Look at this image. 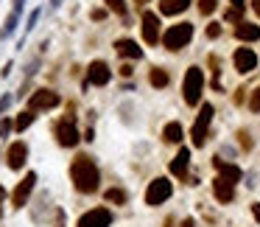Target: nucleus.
Wrapping results in <instances>:
<instances>
[{
  "label": "nucleus",
  "mask_w": 260,
  "mask_h": 227,
  "mask_svg": "<svg viewBox=\"0 0 260 227\" xmlns=\"http://www.w3.org/2000/svg\"><path fill=\"white\" fill-rule=\"evenodd\" d=\"M11 126H14V124L8 121V118H3V121H0V140H3V138H6L8 132H11Z\"/></svg>",
  "instance_id": "7c9ffc66"
},
{
  "label": "nucleus",
  "mask_w": 260,
  "mask_h": 227,
  "mask_svg": "<svg viewBox=\"0 0 260 227\" xmlns=\"http://www.w3.org/2000/svg\"><path fill=\"white\" fill-rule=\"evenodd\" d=\"M17 20H20V14H17V12H11V14L6 17V22H3V28H0V40H8V36L14 34V28H17Z\"/></svg>",
  "instance_id": "412c9836"
},
{
  "label": "nucleus",
  "mask_w": 260,
  "mask_h": 227,
  "mask_svg": "<svg viewBox=\"0 0 260 227\" xmlns=\"http://www.w3.org/2000/svg\"><path fill=\"white\" fill-rule=\"evenodd\" d=\"M252 216H255V222H260V205H258V202L252 205Z\"/></svg>",
  "instance_id": "4c0bfd02"
},
{
  "label": "nucleus",
  "mask_w": 260,
  "mask_h": 227,
  "mask_svg": "<svg viewBox=\"0 0 260 227\" xmlns=\"http://www.w3.org/2000/svg\"><path fill=\"white\" fill-rule=\"evenodd\" d=\"M3 196H6V191H3V185H0V219H3Z\"/></svg>",
  "instance_id": "ea45409f"
},
{
  "label": "nucleus",
  "mask_w": 260,
  "mask_h": 227,
  "mask_svg": "<svg viewBox=\"0 0 260 227\" xmlns=\"http://www.w3.org/2000/svg\"><path fill=\"white\" fill-rule=\"evenodd\" d=\"M188 166H190V149H179L176 152V157L171 160V174L174 177H179V180H185L188 177Z\"/></svg>",
  "instance_id": "4468645a"
},
{
  "label": "nucleus",
  "mask_w": 260,
  "mask_h": 227,
  "mask_svg": "<svg viewBox=\"0 0 260 227\" xmlns=\"http://www.w3.org/2000/svg\"><path fill=\"white\" fill-rule=\"evenodd\" d=\"M104 196H106V202H112V205H126L129 194L123 191V188H109V191H106Z\"/></svg>",
  "instance_id": "5701e85b"
},
{
  "label": "nucleus",
  "mask_w": 260,
  "mask_h": 227,
  "mask_svg": "<svg viewBox=\"0 0 260 227\" xmlns=\"http://www.w3.org/2000/svg\"><path fill=\"white\" fill-rule=\"evenodd\" d=\"M137 3H146V0H137Z\"/></svg>",
  "instance_id": "a18cd8bd"
},
{
  "label": "nucleus",
  "mask_w": 260,
  "mask_h": 227,
  "mask_svg": "<svg viewBox=\"0 0 260 227\" xmlns=\"http://www.w3.org/2000/svg\"><path fill=\"white\" fill-rule=\"evenodd\" d=\"M109 78H112V70H109V64L101 62V59L90 62V68H87V84L104 87V84H109Z\"/></svg>",
  "instance_id": "6e6552de"
},
{
  "label": "nucleus",
  "mask_w": 260,
  "mask_h": 227,
  "mask_svg": "<svg viewBox=\"0 0 260 227\" xmlns=\"http://www.w3.org/2000/svg\"><path fill=\"white\" fill-rule=\"evenodd\" d=\"M249 110H252V112H260V87L252 92V98H249Z\"/></svg>",
  "instance_id": "cd10ccee"
},
{
  "label": "nucleus",
  "mask_w": 260,
  "mask_h": 227,
  "mask_svg": "<svg viewBox=\"0 0 260 227\" xmlns=\"http://www.w3.org/2000/svg\"><path fill=\"white\" fill-rule=\"evenodd\" d=\"M230 3H232V6H238V8L246 6V0H230Z\"/></svg>",
  "instance_id": "a19ab883"
},
{
  "label": "nucleus",
  "mask_w": 260,
  "mask_h": 227,
  "mask_svg": "<svg viewBox=\"0 0 260 227\" xmlns=\"http://www.w3.org/2000/svg\"><path fill=\"white\" fill-rule=\"evenodd\" d=\"M148 82H151V87H168V73L162 70V68H151Z\"/></svg>",
  "instance_id": "4be33fe9"
},
{
  "label": "nucleus",
  "mask_w": 260,
  "mask_h": 227,
  "mask_svg": "<svg viewBox=\"0 0 260 227\" xmlns=\"http://www.w3.org/2000/svg\"><path fill=\"white\" fill-rule=\"evenodd\" d=\"M193 40V26L190 22H179V26H171L165 34H162V45L168 50H179Z\"/></svg>",
  "instance_id": "7ed1b4c3"
},
{
  "label": "nucleus",
  "mask_w": 260,
  "mask_h": 227,
  "mask_svg": "<svg viewBox=\"0 0 260 227\" xmlns=\"http://www.w3.org/2000/svg\"><path fill=\"white\" fill-rule=\"evenodd\" d=\"M213 166L218 168V177H221V180H227V182H232V185H235L241 177H244L238 166H227L224 160H221V157H216V160H213Z\"/></svg>",
  "instance_id": "f3484780"
},
{
  "label": "nucleus",
  "mask_w": 260,
  "mask_h": 227,
  "mask_svg": "<svg viewBox=\"0 0 260 227\" xmlns=\"http://www.w3.org/2000/svg\"><path fill=\"white\" fill-rule=\"evenodd\" d=\"M8 106H11V96H0V115L6 112Z\"/></svg>",
  "instance_id": "72a5a7b5"
},
{
  "label": "nucleus",
  "mask_w": 260,
  "mask_h": 227,
  "mask_svg": "<svg viewBox=\"0 0 260 227\" xmlns=\"http://www.w3.org/2000/svg\"><path fill=\"white\" fill-rule=\"evenodd\" d=\"M232 62H235V70L238 73H252L258 68V54L252 48H238L235 56H232Z\"/></svg>",
  "instance_id": "9b49d317"
},
{
  "label": "nucleus",
  "mask_w": 260,
  "mask_h": 227,
  "mask_svg": "<svg viewBox=\"0 0 260 227\" xmlns=\"http://www.w3.org/2000/svg\"><path fill=\"white\" fill-rule=\"evenodd\" d=\"M182 227H196V222H193V219H185V222H182Z\"/></svg>",
  "instance_id": "79ce46f5"
},
{
  "label": "nucleus",
  "mask_w": 260,
  "mask_h": 227,
  "mask_svg": "<svg viewBox=\"0 0 260 227\" xmlns=\"http://www.w3.org/2000/svg\"><path fill=\"white\" fill-rule=\"evenodd\" d=\"M202 90H204V73H202V68H188V73H185V82H182L185 104L196 106L199 101H202Z\"/></svg>",
  "instance_id": "f03ea898"
},
{
  "label": "nucleus",
  "mask_w": 260,
  "mask_h": 227,
  "mask_svg": "<svg viewBox=\"0 0 260 227\" xmlns=\"http://www.w3.org/2000/svg\"><path fill=\"white\" fill-rule=\"evenodd\" d=\"M188 6H190V0H160V12H162L165 17L182 14Z\"/></svg>",
  "instance_id": "a211bd4d"
},
{
  "label": "nucleus",
  "mask_w": 260,
  "mask_h": 227,
  "mask_svg": "<svg viewBox=\"0 0 260 227\" xmlns=\"http://www.w3.org/2000/svg\"><path fill=\"white\" fill-rule=\"evenodd\" d=\"M216 6H218L216 0H199V12H202L204 17L213 14V12H216Z\"/></svg>",
  "instance_id": "a878e982"
},
{
  "label": "nucleus",
  "mask_w": 260,
  "mask_h": 227,
  "mask_svg": "<svg viewBox=\"0 0 260 227\" xmlns=\"http://www.w3.org/2000/svg\"><path fill=\"white\" fill-rule=\"evenodd\" d=\"M34 118H36L34 110H25V112H20V115H17V121H14V129H20V132H22V129H28L31 124H34Z\"/></svg>",
  "instance_id": "b1692460"
},
{
  "label": "nucleus",
  "mask_w": 260,
  "mask_h": 227,
  "mask_svg": "<svg viewBox=\"0 0 260 227\" xmlns=\"http://www.w3.org/2000/svg\"><path fill=\"white\" fill-rule=\"evenodd\" d=\"M252 8H255V12L260 14V0H252Z\"/></svg>",
  "instance_id": "37998d69"
},
{
  "label": "nucleus",
  "mask_w": 260,
  "mask_h": 227,
  "mask_svg": "<svg viewBox=\"0 0 260 227\" xmlns=\"http://www.w3.org/2000/svg\"><path fill=\"white\" fill-rule=\"evenodd\" d=\"M115 50H118V56L123 59H143V48L134 40H118L115 42Z\"/></svg>",
  "instance_id": "dca6fc26"
},
{
  "label": "nucleus",
  "mask_w": 260,
  "mask_h": 227,
  "mask_svg": "<svg viewBox=\"0 0 260 227\" xmlns=\"http://www.w3.org/2000/svg\"><path fill=\"white\" fill-rule=\"evenodd\" d=\"M241 14H244V8L232 6V8H227V12H224V20L227 22H238V26H241V22H244V20H241Z\"/></svg>",
  "instance_id": "393cba45"
},
{
  "label": "nucleus",
  "mask_w": 260,
  "mask_h": 227,
  "mask_svg": "<svg viewBox=\"0 0 260 227\" xmlns=\"http://www.w3.org/2000/svg\"><path fill=\"white\" fill-rule=\"evenodd\" d=\"M34 185H36V174H34V171H28V174L22 177V182H17L14 194H11V205H14V208L25 205L28 196H31V191H34Z\"/></svg>",
  "instance_id": "1a4fd4ad"
},
{
  "label": "nucleus",
  "mask_w": 260,
  "mask_h": 227,
  "mask_svg": "<svg viewBox=\"0 0 260 227\" xmlns=\"http://www.w3.org/2000/svg\"><path fill=\"white\" fill-rule=\"evenodd\" d=\"M39 14H42L39 8H34V12H31V17H28V26H25V31H34V28H36V20H39Z\"/></svg>",
  "instance_id": "c756f323"
},
{
  "label": "nucleus",
  "mask_w": 260,
  "mask_h": 227,
  "mask_svg": "<svg viewBox=\"0 0 260 227\" xmlns=\"http://www.w3.org/2000/svg\"><path fill=\"white\" fill-rule=\"evenodd\" d=\"M59 92H53V90H36V92H31V110H53V106H59Z\"/></svg>",
  "instance_id": "9d476101"
},
{
  "label": "nucleus",
  "mask_w": 260,
  "mask_h": 227,
  "mask_svg": "<svg viewBox=\"0 0 260 227\" xmlns=\"http://www.w3.org/2000/svg\"><path fill=\"white\" fill-rule=\"evenodd\" d=\"M62 3H64V0H50V6H53V8H59Z\"/></svg>",
  "instance_id": "c03bdc74"
},
{
  "label": "nucleus",
  "mask_w": 260,
  "mask_h": 227,
  "mask_svg": "<svg viewBox=\"0 0 260 227\" xmlns=\"http://www.w3.org/2000/svg\"><path fill=\"white\" fill-rule=\"evenodd\" d=\"M207 36H210V40H218V36H221V22H210V26H207Z\"/></svg>",
  "instance_id": "c85d7f7f"
},
{
  "label": "nucleus",
  "mask_w": 260,
  "mask_h": 227,
  "mask_svg": "<svg viewBox=\"0 0 260 227\" xmlns=\"http://www.w3.org/2000/svg\"><path fill=\"white\" fill-rule=\"evenodd\" d=\"M56 140H59V146H64V149H73V146L81 140L73 118H62V121L56 124Z\"/></svg>",
  "instance_id": "423d86ee"
},
{
  "label": "nucleus",
  "mask_w": 260,
  "mask_h": 227,
  "mask_svg": "<svg viewBox=\"0 0 260 227\" xmlns=\"http://www.w3.org/2000/svg\"><path fill=\"white\" fill-rule=\"evenodd\" d=\"M213 194H216V199L218 202H232L235 199V185L232 182H227V180H221V177H216L213 180Z\"/></svg>",
  "instance_id": "2eb2a0df"
},
{
  "label": "nucleus",
  "mask_w": 260,
  "mask_h": 227,
  "mask_svg": "<svg viewBox=\"0 0 260 227\" xmlns=\"http://www.w3.org/2000/svg\"><path fill=\"white\" fill-rule=\"evenodd\" d=\"M106 17V12H101V8H95V12H92V20H104Z\"/></svg>",
  "instance_id": "c9c22d12"
},
{
  "label": "nucleus",
  "mask_w": 260,
  "mask_h": 227,
  "mask_svg": "<svg viewBox=\"0 0 260 227\" xmlns=\"http://www.w3.org/2000/svg\"><path fill=\"white\" fill-rule=\"evenodd\" d=\"M22 6H25V0H14V12H17V14L22 12Z\"/></svg>",
  "instance_id": "58836bf2"
},
{
  "label": "nucleus",
  "mask_w": 260,
  "mask_h": 227,
  "mask_svg": "<svg viewBox=\"0 0 260 227\" xmlns=\"http://www.w3.org/2000/svg\"><path fill=\"white\" fill-rule=\"evenodd\" d=\"M36 70H39V59H31V62H28V68H25V76L31 78Z\"/></svg>",
  "instance_id": "2f4dec72"
},
{
  "label": "nucleus",
  "mask_w": 260,
  "mask_h": 227,
  "mask_svg": "<svg viewBox=\"0 0 260 227\" xmlns=\"http://www.w3.org/2000/svg\"><path fill=\"white\" fill-rule=\"evenodd\" d=\"M182 135L185 132H182V124L179 121H171L168 126L162 129V138H165L168 143H182Z\"/></svg>",
  "instance_id": "aec40b11"
},
{
  "label": "nucleus",
  "mask_w": 260,
  "mask_h": 227,
  "mask_svg": "<svg viewBox=\"0 0 260 227\" xmlns=\"http://www.w3.org/2000/svg\"><path fill=\"white\" fill-rule=\"evenodd\" d=\"M235 36L244 40V42H258L260 40V26H252V22H241L235 28Z\"/></svg>",
  "instance_id": "6ab92c4d"
},
{
  "label": "nucleus",
  "mask_w": 260,
  "mask_h": 227,
  "mask_svg": "<svg viewBox=\"0 0 260 227\" xmlns=\"http://www.w3.org/2000/svg\"><path fill=\"white\" fill-rule=\"evenodd\" d=\"M70 180H73V185H76V191L95 194L98 191V182H101V171H98V166L92 163V157L78 154L70 163Z\"/></svg>",
  "instance_id": "f257e3e1"
},
{
  "label": "nucleus",
  "mask_w": 260,
  "mask_h": 227,
  "mask_svg": "<svg viewBox=\"0 0 260 227\" xmlns=\"http://www.w3.org/2000/svg\"><path fill=\"white\" fill-rule=\"evenodd\" d=\"M171 194H174V185H171V180L157 177L154 182L148 185V191H146V205H162V202H165Z\"/></svg>",
  "instance_id": "39448f33"
},
{
  "label": "nucleus",
  "mask_w": 260,
  "mask_h": 227,
  "mask_svg": "<svg viewBox=\"0 0 260 227\" xmlns=\"http://www.w3.org/2000/svg\"><path fill=\"white\" fill-rule=\"evenodd\" d=\"M213 104H202V110H199V118L196 124H193V132H190V138H193V146L196 149H202L204 143H207V129H210V121H213Z\"/></svg>",
  "instance_id": "20e7f679"
},
{
  "label": "nucleus",
  "mask_w": 260,
  "mask_h": 227,
  "mask_svg": "<svg viewBox=\"0 0 260 227\" xmlns=\"http://www.w3.org/2000/svg\"><path fill=\"white\" fill-rule=\"evenodd\" d=\"M238 138H241V146H244V149H252V138H249V132H238Z\"/></svg>",
  "instance_id": "473e14b6"
},
{
  "label": "nucleus",
  "mask_w": 260,
  "mask_h": 227,
  "mask_svg": "<svg viewBox=\"0 0 260 227\" xmlns=\"http://www.w3.org/2000/svg\"><path fill=\"white\" fill-rule=\"evenodd\" d=\"M106 6L118 12V14H126V0H106Z\"/></svg>",
  "instance_id": "bb28decb"
},
{
  "label": "nucleus",
  "mask_w": 260,
  "mask_h": 227,
  "mask_svg": "<svg viewBox=\"0 0 260 227\" xmlns=\"http://www.w3.org/2000/svg\"><path fill=\"white\" fill-rule=\"evenodd\" d=\"M25 157H28V146H25L22 140L11 143V146H8V154H6L8 168H11V171H20L22 166H25Z\"/></svg>",
  "instance_id": "ddd939ff"
},
{
  "label": "nucleus",
  "mask_w": 260,
  "mask_h": 227,
  "mask_svg": "<svg viewBox=\"0 0 260 227\" xmlns=\"http://www.w3.org/2000/svg\"><path fill=\"white\" fill-rule=\"evenodd\" d=\"M143 40L148 45L160 42V17L154 12H143Z\"/></svg>",
  "instance_id": "f8f14e48"
},
{
  "label": "nucleus",
  "mask_w": 260,
  "mask_h": 227,
  "mask_svg": "<svg viewBox=\"0 0 260 227\" xmlns=\"http://www.w3.org/2000/svg\"><path fill=\"white\" fill-rule=\"evenodd\" d=\"M132 64H123V68H120V76H132Z\"/></svg>",
  "instance_id": "f704fd0d"
},
{
  "label": "nucleus",
  "mask_w": 260,
  "mask_h": 227,
  "mask_svg": "<svg viewBox=\"0 0 260 227\" xmlns=\"http://www.w3.org/2000/svg\"><path fill=\"white\" fill-rule=\"evenodd\" d=\"M112 224V213L109 208H92L87 210L81 219H78V227H109Z\"/></svg>",
  "instance_id": "0eeeda50"
},
{
  "label": "nucleus",
  "mask_w": 260,
  "mask_h": 227,
  "mask_svg": "<svg viewBox=\"0 0 260 227\" xmlns=\"http://www.w3.org/2000/svg\"><path fill=\"white\" fill-rule=\"evenodd\" d=\"M11 68H14V64L6 62V64H3V70H0V76H8V73H11Z\"/></svg>",
  "instance_id": "e433bc0d"
}]
</instances>
